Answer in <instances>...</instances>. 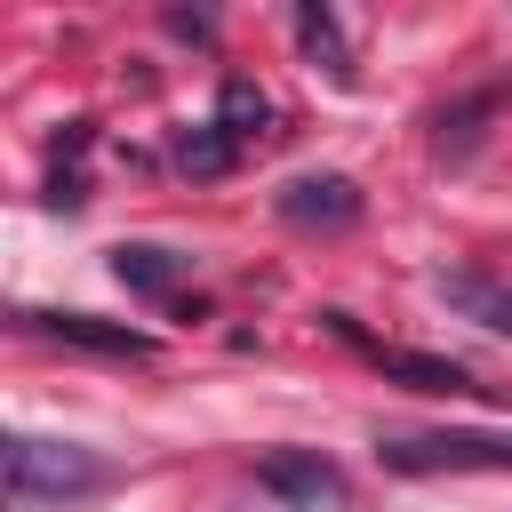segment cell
Listing matches in <instances>:
<instances>
[{"label":"cell","instance_id":"obj_1","mask_svg":"<svg viewBox=\"0 0 512 512\" xmlns=\"http://www.w3.org/2000/svg\"><path fill=\"white\" fill-rule=\"evenodd\" d=\"M0 488L64 504V496L104 488V456L80 448V440H8V432H0Z\"/></svg>","mask_w":512,"mask_h":512},{"label":"cell","instance_id":"obj_2","mask_svg":"<svg viewBox=\"0 0 512 512\" xmlns=\"http://www.w3.org/2000/svg\"><path fill=\"white\" fill-rule=\"evenodd\" d=\"M376 456L392 472H512V432H384Z\"/></svg>","mask_w":512,"mask_h":512},{"label":"cell","instance_id":"obj_3","mask_svg":"<svg viewBox=\"0 0 512 512\" xmlns=\"http://www.w3.org/2000/svg\"><path fill=\"white\" fill-rule=\"evenodd\" d=\"M256 480H264V496H280L288 512H336V504H344V464L320 456V448H272V456L256 464Z\"/></svg>","mask_w":512,"mask_h":512},{"label":"cell","instance_id":"obj_4","mask_svg":"<svg viewBox=\"0 0 512 512\" xmlns=\"http://www.w3.org/2000/svg\"><path fill=\"white\" fill-rule=\"evenodd\" d=\"M272 208H280V224H296V232H352L368 200H360L352 176L320 168V176H288V184L272 192Z\"/></svg>","mask_w":512,"mask_h":512},{"label":"cell","instance_id":"obj_5","mask_svg":"<svg viewBox=\"0 0 512 512\" xmlns=\"http://www.w3.org/2000/svg\"><path fill=\"white\" fill-rule=\"evenodd\" d=\"M328 328H336L344 344H360V352H368V360H376V368H384L392 384H408V392H432V400H440V392H480V384H472V368H456V360H440V352H400V344H368V336L352 328V312H328Z\"/></svg>","mask_w":512,"mask_h":512},{"label":"cell","instance_id":"obj_6","mask_svg":"<svg viewBox=\"0 0 512 512\" xmlns=\"http://www.w3.org/2000/svg\"><path fill=\"white\" fill-rule=\"evenodd\" d=\"M32 328L56 336V344H80V352H104V360H152V352H160L144 328H128V320H96V312H32Z\"/></svg>","mask_w":512,"mask_h":512},{"label":"cell","instance_id":"obj_7","mask_svg":"<svg viewBox=\"0 0 512 512\" xmlns=\"http://www.w3.org/2000/svg\"><path fill=\"white\" fill-rule=\"evenodd\" d=\"M432 296H440L448 312H464L472 328L512 336V288H504V280H488V272H472V264H448V272H432Z\"/></svg>","mask_w":512,"mask_h":512},{"label":"cell","instance_id":"obj_8","mask_svg":"<svg viewBox=\"0 0 512 512\" xmlns=\"http://www.w3.org/2000/svg\"><path fill=\"white\" fill-rule=\"evenodd\" d=\"M184 272H192V256H176V248H160V240H120V248H112V280L136 288V296H176Z\"/></svg>","mask_w":512,"mask_h":512},{"label":"cell","instance_id":"obj_9","mask_svg":"<svg viewBox=\"0 0 512 512\" xmlns=\"http://www.w3.org/2000/svg\"><path fill=\"white\" fill-rule=\"evenodd\" d=\"M296 48H304L328 80H352V48H344V32H336V16H328L320 0H304V8H296Z\"/></svg>","mask_w":512,"mask_h":512},{"label":"cell","instance_id":"obj_10","mask_svg":"<svg viewBox=\"0 0 512 512\" xmlns=\"http://www.w3.org/2000/svg\"><path fill=\"white\" fill-rule=\"evenodd\" d=\"M264 120H272V96H264L256 80H224V96H216V128H224V144H232V152L256 144Z\"/></svg>","mask_w":512,"mask_h":512},{"label":"cell","instance_id":"obj_11","mask_svg":"<svg viewBox=\"0 0 512 512\" xmlns=\"http://www.w3.org/2000/svg\"><path fill=\"white\" fill-rule=\"evenodd\" d=\"M232 160H240V152L224 144V128H216V120H208V128H184V136H176V168H184V176H200V184L232 176Z\"/></svg>","mask_w":512,"mask_h":512},{"label":"cell","instance_id":"obj_12","mask_svg":"<svg viewBox=\"0 0 512 512\" xmlns=\"http://www.w3.org/2000/svg\"><path fill=\"white\" fill-rule=\"evenodd\" d=\"M0 512H8V504H0Z\"/></svg>","mask_w":512,"mask_h":512}]
</instances>
